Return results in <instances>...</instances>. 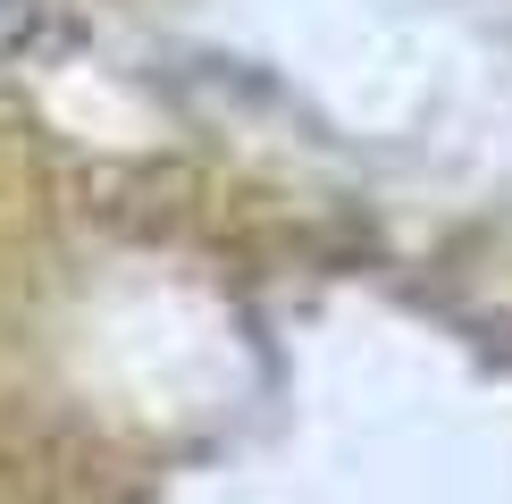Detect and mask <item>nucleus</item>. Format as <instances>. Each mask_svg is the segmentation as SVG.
I'll return each instance as SVG.
<instances>
[{"label": "nucleus", "instance_id": "nucleus-1", "mask_svg": "<svg viewBox=\"0 0 512 504\" xmlns=\"http://www.w3.org/2000/svg\"><path fill=\"white\" fill-rule=\"evenodd\" d=\"M42 34V0H0V59H17Z\"/></svg>", "mask_w": 512, "mask_h": 504}]
</instances>
